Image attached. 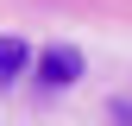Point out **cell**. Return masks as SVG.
<instances>
[{
  "instance_id": "cell-1",
  "label": "cell",
  "mask_w": 132,
  "mask_h": 126,
  "mask_svg": "<svg viewBox=\"0 0 132 126\" xmlns=\"http://www.w3.org/2000/svg\"><path fill=\"white\" fill-rule=\"evenodd\" d=\"M38 76H44L51 88H63V82H76V76H82V51H69V44H51V51L38 57Z\"/></svg>"
},
{
  "instance_id": "cell-2",
  "label": "cell",
  "mask_w": 132,
  "mask_h": 126,
  "mask_svg": "<svg viewBox=\"0 0 132 126\" xmlns=\"http://www.w3.org/2000/svg\"><path fill=\"white\" fill-rule=\"evenodd\" d=\"M31 69V44L25 38H0V82H19Z\"/></svg>"
}]
</instances>
